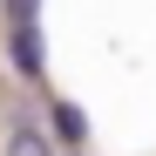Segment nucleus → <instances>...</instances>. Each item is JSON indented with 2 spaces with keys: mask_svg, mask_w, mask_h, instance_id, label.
<instances>
[{
  "mask_svg": "<svg viewBox=\"0 0 156 156\" xmlns=\"http://www.w3.org/2000/svg\"><path fill=\"white\" fill-rule=\"evenodd\" d=\"M14 61H20V75H41V41H34V0H14Z\"/></svg>",
  "mask_w": 156,
  "mask_h": 156,
  "instance_id": "nucleus-1",
  "label": "nucleus"
},
{
  "mask_svg": "<svg viewBox=\"0 0 156 156\" xmlns=\"http://www.w3.org/2000/svg\"><path fill=\"white\" fill-rule=\"evenodd\" d=\"M0 156H61V149H55V136H48L41 122H27V115H20V122L7 129V149H0Z\"/></svg>",
  "mask_w": 156,
  "mask_h": 156,
  "instance_id": "nucleus-2",
  "label": "nucleus"
},
{
  "mask_svg": "<svg viewBox=\"0 0 156 156\" xmlns=\"http://www.w3.org/2000/svg\"><path fill=\"white\" fill-rule=\"evenodd\" d=\"M55 129H61V136H68V143H82V115H75V109H68V102H55Z\"/></svg>",
  "mask_w": 156,
  "mask_h": 156,
  "instance_id": "nucleus-3",
  "label": "nucleus"
}]
</instances>
